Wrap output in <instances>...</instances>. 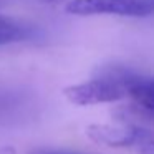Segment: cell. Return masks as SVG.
Listing matches in <instances>:
<instances>
[{
  "mask_svg": "<svg viewBox=\"0 0 154 154\" xmlns=\"http://www.w3.org/2000/svg\"><path fill=\"white\" fill-rule=\"evenodd\" d=\"M86 136L93 143L109 147H126L139 146L141 143L151 139V133L134 124L118 123V124H90L85 129Z\"/></svg>",
  "mask_w": 154,
  "mask_h": 154,
  "instance_id": "3957f363",
  "label": "cell"
},
{
  "mask_svg": "<svg viewBox=\"0 0 154 154\" xmlns=\"http://www.w3.org/2000/svg\"><path fill=\"white\" fill-rule=\"evenodd\" d=\"M35 33H37V28L33 25L25 23L14 17L0 15V47L30 40L35 37Z\"/></svg>",
  "mask_w": 154,
  "mask_h": 154,
  "instance_id": "277c9868",
  "label": "cell"
},
{
  "mask_svg": "<svg viewBox=\"0 0 154 154\" xmlns=\"http://www.w3.org/2000/svg\"><path fill=\"white\" fill-rule=\"evenodd\" d=\"M129 98L137 108L154 111V78L131 76Z\"/></svg>",
  "mask_w": 154,
  "mask_h": 154,
  "instance_id": "5b68a950",
  "label": "cell"
},
{
  "mask_svg": "<svg viewBox=\"0 0 154 154\" xmlns=\"http://www.w3.org/2000/svg\"><path fill=\"white\" fill-rule=\"evenodd\" d=\"M66 12L78 17L118 15L129 18H144L154 14V0H70Z\"/></svg>",
  "mask_w": 154,
  "mask_h": 154,
  "instance_id": "7a4b0ae2",
  "label": "cell"
},
{
  "mask_svg": "<svg viewBox=\"0 0 154 154\" xmlns=\"http://www.w3.org/2000/svg\"><path fill=\"white\" fill-rule=\"evenodd\" d=\"M28 154H81V152L66 151V149H51V147H37V149H32Z\"/></svg>",
  "mask_w": 154,
  "mask_h": 154,
  "instance_id": "8992f818",
  "label": "cell"
},
{
  "mask_svg": "<svg viewBox=\"0 0 154 154\" xmlns=\"http://www.w3.org/2000/svg\"><path fill=\"white\" fill-rule=\"evenodd\" d=\"M0 4H2V0H0Z\"/></svg>",
  "mask_w": 154,
  "mask_h": 154,
  "instance_id": "9c48e42d",
  "label": "cell"
},
{
  "mask_svg": "<svg viewBox=\"0 0 154 154\" xmlns=\"http://www.w3.org/2000/svg\"><path fill=\"white\" fill-rule=\"evenodd\" d=\"M133 75L108 71L93 80L71 85L63 90V94L70 103L76 106H93L103 103H116L129 98V80Z\"/></svg>",
  "mask_w": 154,
  "mask_h": 154,
  "instance_id": "6da1fadb",
  "label": "cell"
},
{
  "mask_svg": "<svg viewBox=\"0 0 154 154\" xmlns=\"http://www.w3.org/2000/svg\"><path fill=\"white\" fill-rule=\"evenodd\" d=\"M38 2H43V4H61L65 0H38Z\"/></svg>",
  "mask_w": 154,
  "mask_h": 154,
  "instance_id": "ba28073f",
  "label": "cell"
},
{
  "mask_svg": "<svg viewBox=\"0 0 154 154\" xmlns=\"http://www.w3.org/2000/svg\"><path fill=\"white\" fill-rule=\"evenodd\" d=\"M137 154H154V137L141 143L137 146Z\"/></svg>",
  "mask_w": 154,
  "mask_h": 154,
  "instance_id": "52a82bcc",
  "label": "cell"
}]
</instances>
